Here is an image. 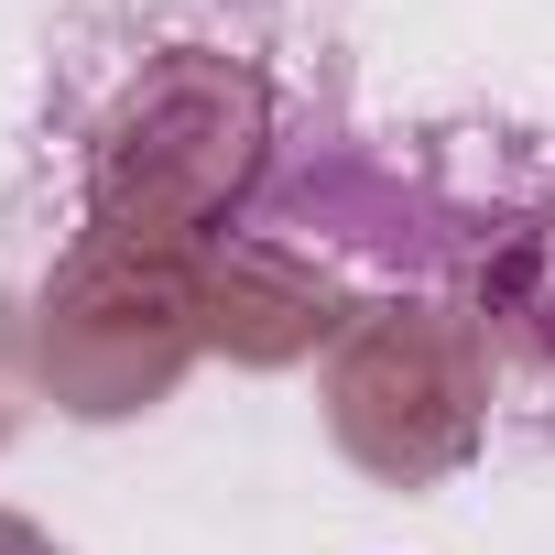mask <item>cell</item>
I'll use <instances>...</instances> for the list:
<instances>
[{
  "label": "cell",
  "mask_w": 555,
  "mask_h": 555,
  "mask_svg": "<svg viewBox=\"0 0 555 555\" xmlns=\"http://www.w3.org/2000/svg\"><path fill=\"white\" fill-rule=\"evenodd\" d=\"M0 555H66V544H55V533H34L23 512H0Z\"/></svg>",
  "instance_id": "6da1fadb"
}]
</instances>
